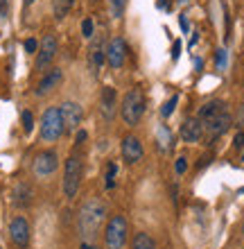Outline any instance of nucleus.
<instances>
[{
    "label": "nucleus",
    "instance_id": "e433bc0d",
    "mask_svg": "<svg viewBox=\"0 0 244 249\" xmlns=\"http://www.w3.org/2000/svg\"><path fill=\"white\" fill-rule=\"evenodd\" d=\"M242 159H244V154H242Z\"/></svg>",
    "mask_w": 244,
    "mask_h": 249
},
{
    "label": "nucleus",
    "instance_id": "423d86ee",
    "mask_svg": "<svg viewBox=\"0 0 244 249\" xmlns=\"http://www.w3.org/2000/svg\"><path fill=\"white\" fill-rule=\"evenodd\" d=\"M61 120H64V131H77L81 120H84V109L77 102H64L59 107Z\"/></svg>",
    "mask_w": 244,
    "mask_h": 249
},
{
    "label": "nucleus",
    "instance_id": "5701e85b",
    "mask_svg": "<svg viewBox=\"0 0 244 249\" xmlns=\"http://www.w3.org/2000/svg\"><path fill=\"white\" fill-rule=\"evenodd\" d=\"M81 34H84L86 39L93 36V18H84V23H81Z\"/></svg>",
    "mask_w": 244,
    "mask_h": 249
},
{
    "label": "nucleus",
    "instance_id": "2f4dec72",
    "mask_svg": "<svg viewBox=\"0 0 244 249\" xmlns=\"http://www.w3.org/2000/svg\"><path fill=\"white\" fill-rule=\"evenodd\" d=\"M81 249H98L93 243H81Z\"/></svg>",
    "mask_w": 244,
    "mask_h": 249
},
{
    "label": "nucleus",
    "instance_id": "cd10ccee",
    "mask_svg": "<svg viewBox=\"0 0 244 249\" xmlns=\"http://www.w3.org/2000/svg\"><path fill=\"white\" fill-rule=\"evenodd\" d=\"M235 147H244V134H242V131L235 136Z\"/></svg>",
    "mask_w": 244,
    "mask_h": 249
},
{
    "label": "nucleus",
    "instance_id": "aec40b11",
    "mask_svg": "<svg viewBox=\"0 0 244 249\" xmlns=\"http://www.w3.org/2000/svg\"><path fill=\"white\" fill-rule=\"evenodd\" d=\"M106 59V53H102L99 48H93L91 50V66H93V71L98 72L99 68H102V64H104Z\"/></svg>",
    "mask_w": 244,
    "mask_h": 249
},
{
    "label": "nucleus",
    "instance_id": "a878e982",
    "mask_svg": "<svg viewBox=\"0 0 244 249\" xmlns=\"http://www.w3.org/2000/svg\"><path fill=\"white\" fill-rule=\"evenodd\" d=\"M185 168H188V161H185L183 157H181V159H177V175H183V172H185Z\"/></svg>",
    "mask_w": 244,
    "mask_h": 249
},
{
    "label": "nucleus",
    "instance_id": "393cba45",
    "mask_svg": "<svg viewBox=\"0 0 244 249\" xmlns=\"http://www.w3.org/2000/svg\"><path fill=\"white\" fill-rule=\"evenodd\" d=\"M113 177H115V163H109V168H106V186L109 188L113 186Z\"/></svg>",
    "mask_w": 244,
    "mask_h": 249
},
{
    "label": "nucleus",
    "instance_id": "20e7f679",
    "mask_svg": "<svg viewBox=\"0 0 244 249\" xmlns=\"http://www.w3.org/2000/svg\"><path fill=\"white\" fill-rule=\"evenodd\" d=\"M81 175H84V170H81V159L77 157V154L68 157L66 170H64V195H66L68 199H73V197L77 195L80 184H81Z\"/></svg>",
    "mask_w": 244,
    "mask_h": 249
},
{
    "label": "nucleus",
    "instance_id": "473e14b6",
    "mask_svg": "<svg viewBox=\"0 0 244 249\" xmlns=\"http://www.w3.org/2000/svg\"><path fill=\"white\" fill-rule=\"evenodd\" d=\"M240 124H244V105L240 107Z\"/></svg>",
    "mask_w": 244,
    "mask_h": 249
},
{
    "label": "nucleus",
    "instance_id": "b1692460",
    "mask_svg": "<svg viewBox=\"0 0 244 249\" xmlns=\"http://www.w3.org/2000/svg\"><path fill=\"white\" fill-rule=\"evenodd\" d=\"M174 107H177V95H174V98H170L167 102H165L163 109H161V113H163V116H170V113L174 111Z\"/></svg>",
    "mask_w": 244,
    "mask_h": 249
},
{
    "label": "nucleus",
    "instance_id": "2eb2a0df",
    "mask_svg": "<svg viewBox=\"0 0 244 249\" xmlns=\"http://www.w3.org/2000/svg\"><path fill=\"white\" fill-rule=\"evenodd\" d=\"M115 89L113 86H104L102 89V95H99V109H102V116L106 120H111L115 116Z\"/></svg>",
    "mask_w": 244,
    "mask_h": 249
},
{
    "label": "nucleus",
    "instance_id": "9d476101",
    "mask_svg": "<svg viewBox=\"0 0 244 249\" xmlns=\"http://www.w3.org/2000/svg\"><path fill=\"white\" fill-rule=\"evenodd\" d=\"M9 236L18 249H25L30 245V224L25 217H14L9 224Z\"/></svg>",
    "mask_w": 244,
    "mask_h": 249
},
{
    "label": "nucleus",
    "instance_id": "f704fd0d",
    "mask_svg": "<svg viewBox=\"0 0 244 249\" xmlns=\"http://www.w3.org/2000/svg\"><path fill=\"white\" fill-rule=\"evenodd\" d=\"M242 233H244V224H242Z\"/></svg>",
    "mask_w": 244,
    "mask_h": 249
},
{
    "label": "nucleus",
    "instance_id": "f257e3e1",
    "mask_svg": "<svg viewBox=\"0 0 244 249\" xmlns=\"http://www.w3.org/2000/svg\"><path fill=\"white\" fill-rule=\"evenodd\" d=\"M106 215L104 204L99 199H88L80 211V233H81V243H93L98 236L102 220Z\"/></svg>",
    "mask_w": 244,
    "mask_h": 249
},
{
    "label": "nucleus",
    "instance_id": "7ed1b4c3",
    "mask_svg": "<svg viewBox=\"0 0 244 249\" xmlns=\"http://www.w3.org/2000/svg\"><path fill=\"white\" fill-rule=\"evenodd\" d=\"M64 134V120H61L59 107H50L41 116V138L46 143H54Z\"/></svg>",
    "mask_w": 244,
    "mask_h": 249
},
{
    "label": "nucleus",
    "instance_id": "4be33fe9",
    "mask_svg": "<svg viewBox=\"0 0 244 249\" xmlns=\"http://www.w3.org/2000/svg\"><path fill=\"white\" fill-rule=\"evenodd\" d=\"M127 0H111V12L115 18H120V14H122V9H125Z\"/></svg>",
    "mask_w": 244,
    "mask_h": 249
},
{
    "label": "nucleus",
    "instance_id": "0eeeda50",
    "mask_svg": "<svg viewBox=\"0 0 244 249\" xmlns=\"http://www.w3.org/2000/svg\"><path fill=\"white\" fill-rule=\"evenodd\" d=\"M57 165H59V157L54 154L52 150H46V152H39L36 159H34V175L36 177H50L54 170H57Z\"/></svg>",
    "mask_w": 244,
    "mask_h": 249
},
{
    "label": "nucleus",
    "instance_id": "1a4fd4ad",
    "mask_svg": "<svg viewBox=\"0 0 244 249\" xmlns=\"http://www.w3.org/2000/svg\"><path fill=\"white\" fill-rule=\"evenodd\" d=\"M106 61L113 71H120L127 61V43L120 36L109 41V48H106Z\"/></svg>",
    "mask_w": 244,
    "mask_h": 249
},
{
    "label": "nucleus",
    "instance_id": "412c9836",
    "mask_svg": "<svg viewBox=\"0 0 244 249\" xmlns=\"http://www.w3.org/2000/svg\"><path fill=\"white\" fill-rule=\"evenodd\" d=\"M20 118H23V129L30 134V131L34 129V118H32V113H30V111H23V116H20Z\"/></svg>",
    "mask_w": 244,
    "mask_h": 249
},
{
    "label": "nucleus",
    "instance_id": "7c9ffc66",
    "mask_svg": "<svg viewBox=\"0 0 244 249\" xmlns=\"http://www.w3.org/2000/svg\"><path fill=\"white\" fill-rule=\"evenodd\" d=\"M86 141V131H80V134H77V143H84Z\"/></svg>",
    "mask_w": 244,
    "mask_h": 249
},
{
    "label": "nucleus",
    "instance_id": "72a5a7b5",
    "mask_svg": "<svg viewBox=\"0 0 244 249\" xmlns=\"http://www.w3.org/2000/svg\"><path fill=\"white\" fill-rule=\"evenodd\" d=\"M25 2H27V5H30V2H34V0H25Z\"/></svg>",
    "mask_w": 244,
    "mask_h": 249
},
{
    "label": "nucleus",
    "instance_id": "a211bd4d",
    "mask_svg": "<svg viewBox=\"0 0 244 249\" xmlns=\"http://www.w3.org/2000/svg\"><path fill=\"white\" fill-rule=\"evenodd\" d=\"M131 249H156V243L152 240L149 233H136L131 243Z\"/></svg>",
    "mask_w": 244,
    "mask_h": 249
},
{
    "label": "nucleus",
    "instance_id": "6e6552de",
    "mask_svg": "<svg viewBox=\"0 0 244 249\" xmlns=\"http://www.w3.org/2000/svg\"><path fill=\"white\" fill-rule=\"evenodd\" d=\"M57 50H59V43L54 39L52 34H46L43 41H41V48H39V54H36V68L43 71L48 66L52 64V59L57 57Z\"/></svg>",
    "mask_w": 244,
    "mask_h": 249
},
{
    "label": "nucleus",
    "instance_id": "9b49d317",
    "mask_svg": "<svg viewBox=\"0 0 244 249\" xmlns=\"http://www.w3.org/2000/svg\"><path fill=\"white\" fill-rule=\"evenodd\" d=\"M122 159L129 165L138 163L140 159H143V143H140V138L125 136V141H122Z\"/></svg>",
    "mask_w": 244,
    "mask_h": 249
},
{
    "label": "nucleus",
    "instance_id": "ddd939ff",
    "mask_svg": "<svg viewBox=\"0 0 244 249\" xmlns=\"http://www.w3.org/2000/svg\"><path fill=\"white\" fill-rule=\"evenodd\" d=\"M61 79H64V72H61V68H50V71L41 77L39 86H36V95H46V93L54 91L57 86L61 84Z\"/></svg>",
    "mask_w": 244,
    "mask_h": 249
},
{
    "label": "nucleus",
    "instance_id": "c85d7f7f",
    "mask_svg": "<svg viewBox=\"0 0 244 249\" xmlns=\"http://www.w3.org/2000/svg\"><path fill=\"white\" fill-rule=\"evenodd\" d=\"M5 12H7V0H0V14L5 16Z\"/></svg>",
    "mask_w": 244,
    "mask_h": 249
},
{
    "label": "nucleus",
    "instance_id": "c756f323",
    "mask_svg": "<svg viewBox=\"0 0 244 249\" xmlns=\"http://www.w3.org/2000/svg\"><path fill=\"white\" fill-rule=\"evenodd\" d=\"M217 61H219V66H224V50H219L217 53Z\"/></svg>",
    "mask_w": 244,
    "mask_h": 249
},
{
    "label": "nucleus",
    "instance_id": "f03ea898",
    "mask_svg": "<svg viewBox=\"0 0 244 249\" xmlns=\"http://www.w3.org/2000/svg\"><path fill=\"white\" fill-rule=\"evenodd\" d=\"M145 107H147V100H145V93L140 89H131V91L125 93L122 98V105H120V116L125 120L129 127H136L145 113Z\"/></svg>",
    "mask_w": 244,
    "mask_h": 249
},
{
    "label": "nucleus",
    "instance_id": "39448f33",
    "mask_svg": "<svg viewBox=\"0 0 244 249\" xmlns=\"http://www.w3.org/2000/svg\"><path fill=\"white\" fill-rule=\"evenodd\" d=\"M106 249H125L127 245V220L125 215H113L104 229Z\"/></svg>",
    "mask_w": 244,
    "mask_h": 249
},
{
    "label": "nucleus",
    "instance_id": "f3484780",
    "mask_svg": "<svg viewBox=\"0 0 244 249\" xmlns=\"http://www.w3.org/2000/svg\"><path fill=\"white\" fill-rule=\"evenodd\" d=\"M12 197H14V204H16V206H30V202H32V190H30L27 184H18L14 188Z\"/></svg>",
    "mask_w": 244,
    "mask_h": 249
},
{
    "label": "nucleus",
    "instance_id": "f8f14e48",
    "mask_svg": "<svg viewBox=\"0 0 244 249\" xmlns=\"http://www.w3.org/2000/svg\"><path fill=\"white\" fill-rule=\"evenodd\" d=\"M201 124H204V131L208 134V136L217 138V136H222V134L228 129V124H231V113L222 111L219 116H215V118H211V120H206V123H201Z\"/></svg>",
    "mask_w": 244,
    "mask_h": 249
},
{
    "label": "nucleus",
    "instance_id": "dca6fc26",
    "mask_svg": "<svg viewBox=\"0 0 244 249\" xmlns=\"http://www.w3.org/2000/svg\"><path fill=\"white\" fill-rule=\"evenodd\" d=\"M222 111H226L224 102H219V100L206 102V105L201 107V111H199V120H201V123H206V120H211V118H215V116H219Z\"/></svg>",
    "mask_w": 244,
    "mask_h": 249
},
{
    "label": "nucleus",
    "instance_id": "c9c22d12",
    "mask_svg": "<svg viewBox=\"0 0 244 249\" xmlns=\"http://www.w3.org/2000/svg\"><path fill=\"white\" fill-rule=\"evenodd\" d=\"M93 2H98V0H93Z\"/></svg>",
    "mask_w": 244,
    "mask_h": 249
},
{
    "label": "nucleus",
    "instance_id": "6ab92c4d",
    "mask_svg": "<svg viewBox=\"0 0 244 249\" xmlns=\"http://www.w3.org/2000/svg\"><path fill=\"white\" fill-rule=\"evenodd\" d=\"M73 7V0H54V18H64Z\"/></svg>",
    "mask_w": 244,
    "mask_h": 249
},
{
    "label": "nucleus",
    "instance_id": "4468645a",
    "mask_svg": "<svg viewBox=\"0 0 244 249\" xmlns=\"http://www.w3.org/2000/svg\"><path fill=\"white\" fill-rule=\"evenodd\" d=\"M204 136V124L199 118H190L181 124V138L185 143H199Z\"/></svg>",
    "mask_w": 244,
    "mask_h": 249
},
{
    "label": "nucleus",
    "instance_id": "bb28decb",
    "mask_svg": "<svg viewBox=\"0 0 244 249\" xmlns=\"http://www.w3.org/2000/svg\"><path fill=\"white\" fill-rule=\"evenodd\" d=\"M36 48H39L36 39H27L25 41V50H27V53H36Z\"/></svg>",
    "mask_w": 244,
    "mask_h": 249
}]
</instances>
